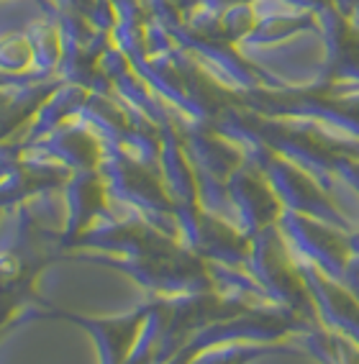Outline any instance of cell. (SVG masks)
<instances>
[{"label":"cell","instance_id":"3957f363","mask_svg":"<svg viewBox=\"0 0 359 364\" xmlns=\"http://www.w3.org/2000/svg\"><path fill=\"white\" fill-rule=\"evenodd\" d=\"M287 346L282 344H274V341H267V344H257V346H244V349H226L221 354H215V357L203 359L200 364H247L252 359H257L259 354H267V351H282Z\"/></svg>","mask_w":359,"mask_h":364},{"label":"cell","instance_id":"7a4b0ae2","mask_svg":"<svg viewBox=\"0 0 359 364\" xmlns=\"http://www.w3.org/2000/svg\"><path fill=\"white\" fill-rule=\"evenodd\" d=\"M295 346H303L321 364H359V344L346 333L316 323L293 338Z\"/></svg>","mask_w":359,"mask_h":364},{"label":"cell","instance_id":"6da1fadb","mask_svg":"<svg viewBox=\"0 0 359 364\" xmlns=\"http://www.w3.org/2000/svg\"><path fill=\"white\" fill-rule=\"evenodd\" d=\"M62 85L65 80H44V82L0 87V139L16 134L21 126L33 124L44 103Z\"/></svg>","mask_w":359,"mask_h":364}]
</instances>
